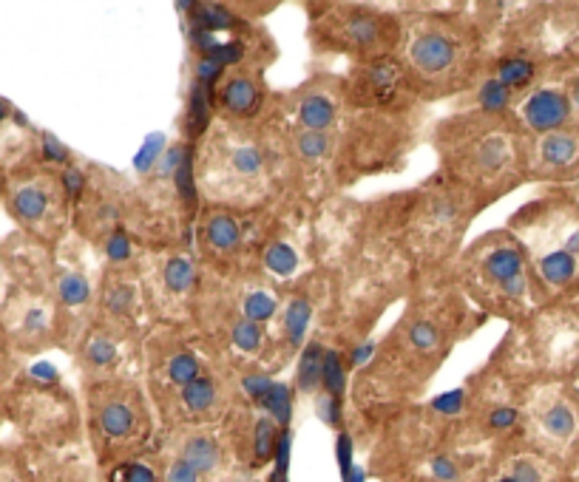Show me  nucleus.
I'll return each mask as SVG.
<instances>
[{
    "label": "nucleus",
    "mask_w": 579,
    "mask_h": 482,
    "mask_svg": "<svg viewBox=\"0 0 579 482\" xmlns=\"http://www.w3.org/2000/svg\"><path fill=\"white\" fill-rule=\"evenodd\" d=\"M403 34L398 57L420 106L466 97L488 72L491 40L474 6H398Z\"/></svg>",
    "instance_id": "f257e3e1"
},
{
    "label": "nucleus",
    "mask_w": 579,
    "mask_h": 482,
    "mask_svg": "<svg viewBox=\"0 0 579 482\" xmlns=\"http://www.w3.org/2000/svg\"><path fill=\"white\" fill-rule=\"evenodd\" d=\"M194 174L202 204L238 213L272 208L284 196L279 136L270 116L262 123H216L194 151Z\"/></svg>",
    "instance_id": "f03ea898"
},
{
    "label": "nucleus",
    "mask_w": 579,
    "mask_h": 482,
    "mask_svg": "<svg viewBox=\"0 0 579 482\" xmlns=\"http://www.w3.org/2000/svg\"><path fill=\"white\" fill-rule=\"evenodd\" d=\"M440 174L471 191L486 208L525 179V133L514 114L454 108L432 131Z\"/></svg>",
    "instance_id": "7ed1b4c3"
},
{
    "label": "nucleus",
    "mask_w": 579,
    "mask_h": 482,
    "mask_svg": "<svg viewBox=\"0 0 579 482\" xmlns=\"http://www.w3.org/2000/svg\"><path fill=\"white\" fill-rule=\"evenodd\" d=\"M449 279L483 318L497 315L523 323L540 309L525 247L506 228L483 233L460 250Z\"/></svg>",
    "instance_id": "20e7f679"
},
{
    "label": "nucleus",
    "mask_w": 579,
    "mask_h": 482,
    "mask_svg": "<svg viewBox=\"0 0 579 482\" xmlns=\"http://www.w3.org/2000/svg\"><path fill=\"white\" fill-rule=\"evenodd\" d=\"M486 366L520 389L571 383L579 374V301L542 306L523 323H511Z\"/></svg>",
    "instance_id": "39448f33"
},
{
    "label": "nucleus",
    "mask_w": 579,
    "mask_h": 482,
    "mask_svg": "<svg viewBox=\"0 0 579 482\" xmlns=\"http://www.w3.org/2000/svg\"><path fill=\"white\" fill-rule=\"evenodd\" d=\"M157 435V411L143 377L85 386V440L97 471L151 454Z\"/></svg>",
    "instance_id": "423d86ee"
},
{
    "label": "nucleus",
    "mask_w": 579,
    "mask_h": 482,
    "mask_svg": "<svg viewBox=\"0 0 579 482\" xmlns=\"http://www.w3.org/2000/svg\"><path fill=\"white\" fill-rule=\"evenodd\" d=\"M310 46L318 57H347L364 63L398 55L401 9L378 4H310Z\"/></svg>",
    "instance_id": "0eeeda50"
},
{
    "label": "nucleus",
    "mask_w": 579,
    "mask_h": 482,
    "mask_svg": "<svg viewBox=\"0 0 579 482\" xmlns=\"http://www.w3.org/2000/svg\"><path fill=\"white\" fill-rule=\"evenodd\" d=\"M153 326L191 332L204 284L194 245L140 247L134 258Z\"/></svg>",
    "instance_id": "6e6552de"
},
{
    "label": "nucleus",
    "mask_w": 579,
    "mask_h": 482,
    "mask_svg": "<svg viewBox=\"0 0 579 482\" xmlns=\"http://www.w3.org/2000/svg\"><path fill=\"white\" fill-rule=\"evenodd\" d=\"M520 443L571 466L579 454V394L571 383L549 381L523 389Z\"/></svg>",
    "instance_id": "1a4fd4ad"
},
{
    "label": "nucleus",
    "mask_w": 579,
    "mask_h": 482,
    "mask_svg": "<svg viewBox=\"0 0 579 482\" xmlns=\"http://www.w3.org/2000/svg\"><path fill=\"white\" fill-rule=\"evenodd\" d=\"M236 400L238 392L233 374L228 369H219L216 364H208V369L196 381L151 398L153 411H157L160 435L174 432V428L216 426L228 417Z\"/></svg>",
    "instance_id": "9d476101"
},
{
    "label": "nucleus",
    "mask_w": 579,
    "mask_h": 482,
    "mask_svg": "<svg viewBox=\"0 0 579 482\" xmlns=\"http://www.w3.org/2000/svg\"><path fill=\"white\" fill-rule=\"evenodd\" d=\"M344 97L350 111L369 114H412L420 111V99L409 82L398 55L350 63L344 74Z\"/></svg>",
    "instance_id": "9b49d317"
},
{
    "label": "nucleus",
    "mask_w": 579,
    "mask_h": 482,
    "mask_svg": "<svg viewBox=\"0 0 579 482\" xmlns=\"http://www.w3.org/2000/svg\"><path fill=\"white\" fill-rule=\"evenodd\" d=\"M94 326L123 335L128 340L145 343L153 321L148 313L145 289L140 281L136 264H106L97 281V301H94Z\"/></svg>",
    "instance_id": "f8f14e48"
},
{
    "label": "nucleus",
    "mask_w": 579,
    "mask_h": 482,
    "mask_svg": "<svg viewBox=\"0 0 579 482\" xmlns=\"http://www.w3.org/2000/svg\"><path fill=\"white\" fill-rule=\"evenodd\" d=\"M208 369L196 340L168 326H153L143 343V381L151 398L174 392Z\"/></svg>",
    "instance_id": "ddd939ff"
},
{
    "label": "nucleus",
    "mask_w": 579,
    "mask_h": 482,
    "mask_svg": "<svg viewBox=\"0 0 579 482\" xmlns=\"http://www.w3.org/2000/svg\"><path fill=\"white\" fill-rule=\"evenodd\" d=\"M270 108L290 125L304 131H324V133L335 131L350 114L347 97H344V80L333 72L304 80L293 91L272 94Z\"/></svg>",
    "instance_id": "4468645a"
},
{
    "label": "nucleus",
    "mask_w": 579,
    "mask_h": 482,
    "mask_svg": "<svg viewBox=\"0 0 579 482\" xmlns=\"http://www.w3.org/2000/svg\"><path fill=\"white\" fill-rule=\"evenodd\" d=\"M9 211L14 221L48 238H60L74 213L60 185V170H40L38 176L14 182L9 191Z\"/></svg>",
    "instance_id": "2eb2a0df"
},
{
    "label": "nucleus",
    "mask_w": 579,
    "mask_h": 482,
    "mask_svg": "<svg viewBox=\"0 0 579 482\" xmlns=\"http://www.w3.org/2000/svg\"><path fill=\"white\" fill-rule=\"evenodd\" d=\"M157 449L182 457L187 466L196 469L204 482H245V474L238 471L228 437L216 426H191L174 428V432L157 435Z\"/></svg>",
    "instance_id": "dca6fc26"
},
{
    "label": "nucleus",
    "mask_w": 579,
    "mask_h": 482,
    "mask_svg": "<svg viewBox=\"0 0 579 482\" xmlns=\"http://www.w3.org/2000/svg\"><path fill=\"white\" fill-rule=\"evenodd\" d=\"M74 352L82 386L117 381V377H143V343L99 330L94 323L82 332Z\"/></svg>",
    "instance_id": "f3484780"
},
{
    "label": "nucleus",
    "mask_w": 579,
    "mask_h": 482,
    "mask_svg": "<svg viewBox=\"0 0 579 482\" xmlns=\"http://www.w3.org/2000/svg\"><path fill=\"white\" fill-rule=\"evenodd\" d=\"M270 89L264 82V68L236 65L228 68L213 91V114L219 123L253 125L262 123L270 108Z\"/></svg>",
    "instance_id": "a211bd4d"
},
{
    "label": "nucleus",
    "mask_w": 579,
    "mask_h": 482,
    "mask_svg": "<svg viewBox=\"0 0 579 482\" xmlns=\"http://www.w3.org/2000/svg\"><path fill=\"white\" fill-rule=\"evenodd\" d=\"M514 119L525 136H542L562 131L574 123V108L559 80L545 77L531 91L514 102Z\"/></svg>",
    "instance_id": "6ab92c4d"
},
{
    "label": "nucleus",
    "mask_w": 579,
    "mask_h": 482,
    "mask_svg": "<svg viewBox=\"0 0 579 482\" xmlns=\"http://www.w3.org/2000/svg\"><path fill=\"white\" fill-rule=\"evenodd\" d=\"M324 352H327V343H324L321 338H310L304 343V349L296 355L293 389H296L298 398H315V394L321 392Z\"/></svg>",
    "instance_id": "aec40b11"
},
{
    "label": "nucleus",
    "mask_w": 579,
    "mask_h": 482,
    "mask_svg": "<svg viewBox=\"0 0 579 482\" xmlns=\"http://www.w3.org/2000/svg\"><path fill=\"white\" fill-rule=\"evenodd\" d=\"M99 482H162L160 466L153 454L145 457H134L125 462H117V466L99 471Z\"/></svg>",
    "instance_id": "412c9836"
},
{
    "label": "nucleus",
    "mask_w": 579,
    "mask_h": 482,
    "mask_svg": "<svg viewBox=\"0 0 579 482\" xmlns=\"http://www.w3.org/2000/svg\"><path fill=\"white\" fill-rule=\"evenodd\" d=\"M296 389L293 383H281V381H272V386L267 389V394L262 398L259 409L267 411V415L276 420L281 428H290L293 423V409H296Z\"/></svg>",
    "instance_id": "4be33fe9"
},
{
    "label": "nucleus",
    "mask_w": 579,
    "mask_h": 482,
    "mask_svg": "<svg viewBox=\"0 0 579 482\" xmlns=\"http://www.w3.org/2000/svg\"><path fill=\"white\" fill-rule=\"evenodd\" d=\"M151 454H153V460H157V466H160L162 482H204V479L199 477V471L187 466V462H185L182 457L170 454V452H165V449H157V445H153Z\"/></svg>",
    "instance_id": "5701e85b"
},
{
    "label": "nucleus",
    "mask_w": 579,
    "mask_h": 482,
    "mask_svg": "<svg viewBox=\"0 0 579 482\" xmlns=\"http://www.w3.org/2000/svg\"><path fill=\"white\" fill-rule=\"evenodd\" d=\"M355 457H358V443H355L350 428H341V432H335V462H338L341 477H344L358 462Z\"/></svg>",
    "instance_id": "b1692460"
},
{
    "label": "nucleus",
    "mask_w": 579,
    "mask_h": 482,
    "mask_svg": "<svg viewBox=\"0 0 579 482\" xmlns=\"http://www.w3.org/2000/svg\"><path fill=\"white\" fill-rule=\"evenodd\" d=\"M559 63V60H554ZM559 85L566 89L568 99H571V108H574V123H579V60H568V63H562V74L557 77Z\"/></svg>",
    "instance_id": "393cba45"
},
{
    "label": "nucleus",
    "mask_w": 579,
    "mask_h": 482,
    "mask_svg": "<svg viewBox=\"0 0 579 482\" xmlns=\"http://www.w3.org/2000/svg\"><path fill=\"white\" fill-rule=\"evenodd\" d=\"M40 159L55 168H68L72 165V153H68V148L63 142H57L51 133H40Z\"/></svg>",
    "instance_id": "a878e982"
},
{
    "label": "nucleus",
    "mask_w": 579,
    "mask_h": 482,
    "mask_svg": "<svg viewBox=\"0 0 579 482\" xmlns=\"http://www.w3.org/2000/svg\"><path fill=\"white\" fill-rule=\"evenodd\" d=\"M480 482H517V479H514V477H508L503 469H497V466H494V462H491L488 471H486V477H483Z\"/></svg>",
    "instance_id": "bb28decb"
},
{
    "label": "nucleus",
    "mask_w": 579,
    "mask_h": 482,
    "mask_svg": "<svg viewBox=\"0 0 579 482\" xmlns=\"http://www.w3.org/2000/svg\"><path fill=\"white\" fill-rule=\"evenodd\" d=\"M367 479H369L367 469H364V466H358V462H355V466H352L344 477H341V482H367Z\"/></svg>",
    "instance_id": "cd10ccee"
},
{
    "label": "nucleus",
    "mask_w": 579,
    "mask_h": 482,
    "mask_svg": "<svg viewBox=\"0 0 579 482\" xmlns=\"http://www.w3.org/2000/svg\"><path fill=\"white\" fill-rule=\"evenodd\" d=\"M12 114H14V111H12V106H9V102H6L4 97H0V123H4V119H6V116H12Z\"/></svg>",
    "instance_id": "c85d7f7f"
},
{
    "label": "nucleus",
    "mask_w": 579,
    "mask_h": 482,
    "mask_svg": "<svg viewBox=\"0 0 579 482\" xmlns=\"http://www.w3.org/2000/svg\"><path fill=\"white\" fill-rule=\"evenodd\" d=\"M0 482H17L14 477H9V474H0Z\"/></svg>",
    "instance_id": "c756f323"
},
{
    "label": "nucleus",
    "mask_w": 579,
    "mask_h": 482,
    "mask_svg": "<svg viewBox=\"0 0 579 482\" xmlns=\"http://www.w3.org/2000/svg\"><path fill=\"white\" fill-rule=\"evenodd\" d=\"M571 386H574V389H576V394H579V374H576L574 381H571Z\"/></svg>",
    "instance_id": "7c9ffc66"
},
{
    "label": "nucleus",
    "mask_w": 579,
    "mask_h": 482,
    "mask_svg": "<svg viewBox=\"0 0 579 482\" xmlns=\"http://www.w3.org/2000/svg\"><path fill=\"white\" fill-rule=\"evenodd\" d=\"M4 185H6V179H4V174H0V196H4Z\"/></svg>",
    "instance_id": "2f4dec72"
},
{
    "label": "nucleus",
    "mask_w": 579,
    "mask_h": 482,
    "mask_svg": "<svg viewBox=\"0 0 579 482\" xmlns=\"http://www.w3.org/2000/svg\"><path fill=\"white\" fill-rule=\"evenodd\" d=\"M245 482H264V479H259V477H253V479H245Z\"/></svg>",
    "instance_id": "473e14b6"
}]
</instances>
